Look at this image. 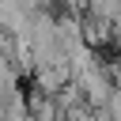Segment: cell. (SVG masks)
<instances>
[{
  "label": "cell",
  "instance_id": "6da1fadb",
  "mask_svg": "<svg viewBox=\"0 0 121 121\" xmlns=\"http://www.w3.org/2000/svg\"><path fill=\"white\" fill-rule=\"evenodd\" d=\"M106 117H110V121H121V87H113V95H110V102H106Z\"/></svg>",
  "mask_w": 121,
  "mask_h": 121
}]
</instances>
